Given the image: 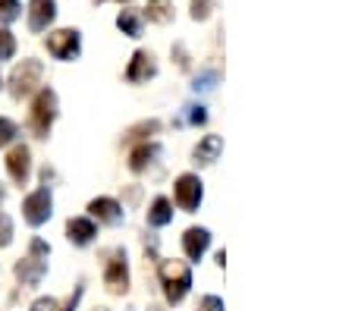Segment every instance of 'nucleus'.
I'll return each instance as SVG.
<instances>
[{"mask_svg":"<svg viewBox=\"0 0 355 311\" xmlns=\"http://www.w3.org/2000/svg\"><path fill=\"white\" fill-rule=\"evenodd\" d=\"M104 283L114 296H126L129 292V264H126V251L114 249L107 255V264H104Z\"/></svg>","mask_w":355,"mask_h":311,"instance_id":"obj_5","label":"nucleus"},{"mask_svg":"<svg viewBox=\"0 0 355 311\" xmlns=\"http://www.w3.org/2000/svg\"><path fill=\"white\" fill-rule=\"evenodd\" d=\"M94 311H104V308H94Z\"/></svg>","mask_w":355,"mask_h":311,"instance_id":"obj_31","label":"nucleus"},{"mask_svg":"<svg viewBox=\"0 0 355 311\" xmlns=\"http://www.w3.org/2000/svg\"><path fill=\"white\" fill-rule=\"evenodd\" d=\"M41 75H44V66H41L38 60H22L19 66L13 69V75H10V95H13L16 101L32 95L35 88L41 85Z\"/></svg>","mask_w":355,"mask_h":311,"instance_id":"obj_4","label":"nucleus"},{"mask_svg":"<svg viewBox=\"0 0 355 311\" xmlns=\"http://www.w3.org/2000/svg\"><path fill=\"white\" fill-rule=\"evenodd\" d=\"M88 211H92V217H98L101 224H107V226L123 224V208L114 198H94V202L88 204Z\"/></svg>","mask_w":355,"mask_h":311,"instance_id":"obj_13","label":"nucleus"},{"mask_svg":"<svg viewBox=\"0 0 355 311\" xmlns=\"http://www.w3.org/2000/svg\"><path fill=\"white\" fill-rule=\"evenodd\" d=\"M51 208H54V198H51V192L44 189H35L32 195L22 202V217H26L28 226H41L51 220Z\"/></svg>","mask_w":355,"mask_h":311,"instance_id":"obj_6","label":"nucleus"},{"mask_svg":"<svg viewBox=\"0 0 355 311\" xmlns=\"http://www.w3.org/2000/svg\"><path fill=\"white\" fill-rule=\"evenodd\" d=\"M148 19L170 22L173 19V3H170V0H148Z\"/></svg>","mask_w":355,"mask_h":311,"instance_id":"obj_19","label":"nucleus"},{"mask_svg":"<svg viewBox=\"0 0 355 311\" xmlns=\"http://www.w3.org/2000/svg\"><path fill=\"white\" fill-rule=\"evenodd\" d=\"M19 0H0V22H16L19 19Z\"/></svg>","mask_w":355,"mask_h":311,"instance_id":"obj_22","label":"nucleus"},{"mask_svg":"<svg viewBox=\"0 0 355 311\" xmlns=\"http://www.w3.org/2000/svg\"><path fill=\"white\" fill-rule=\"evenodd\" d=\"M79 299H82V283L73 290V296H69V302L63 305V311H76V308H79Z\"/></svg>","mask_w":355,"mask_h":311,"instance_id":"obj_28","label":"nucleus"},{"mask_svg":"<svg viewBox=\"0 0 355 311\" xmlns=\"http://www.w3.org/2000/svg\"><path fill=\"white\" fill-rule=\"evenodd\" d=\"M54 116H57V95L54 88H41L38 98L32 104V116H28V126L38 139H47L51 126H54Z\"/></svg>","mask_w":355,"mask_h":311,"instance_id":"obj_3","label":"nucleus"},{"mask_svg":"<svg viewBox=\"0 0 355 311\" xmlns=\"http://www.w3.org/2000/svg\"><path fill=\"white\" fill-rule=\"evenodd\" d=\"M223 151V139L220 136H205L195 148V163H214L217 154Z\"/></svg>","mask_w":355,"mask_h":311,"instance_id":"obj_16","label":"nucleus"},{"mask_svg":"<svg viewBox=\"0 0 355 311\" xmlns=\"http://www.w3.org/2000/svg\"><path fill=\"white\" fill-rule=\"evenodd\" d=\"M94 236H98V226H94L92 217H69L67 239H69L73 245H88Z\"/></svg>","mask_w":355,"mask_h":311,"instance_id":"obj_12","label":"nucleus"},{"mask_svg":"<svg viewBox=\"0 0 355 311\" xmlns=\"http://www.w3.org/2000/svg\"><path fill=\"white\" fill-rule=\"evenodd\" d=\"M7 173L13 183L26 186L28 176H32V151L26 148V145H13L7 154Z\"/></svg>","mask_w":355,"mask_h":311,"instance_id":"obj_9","label":"nucleus"},{"mask_svg":"<svg viewBox=\"0 0 355 311\" xmlns=\"http://www.w3.org/2000/svg\"><path fill=\"white\" fill-rule=\"evenodd\" d=\"M28 311H57V302H54L51 296H47V299H38V302H35Z\"/></svg>","mask_w":355,"mask_h":311,"instance_id":"obj_27","label":"nucleus"},{"mask_svg":"<svg viewBox=\"0 0 355 311\" xmlns=\"http://www.w3.org/2000/svg\"><path fill=\"white\" fill-rule=\"evenodd\" d=\"M47 255H51V249H47L44 239H32L28 255L16 264V277H19L26 286H38L47 274Z\"/></svg>","mask_w":355,"mask_h":311,"instance_id":"obj_2","label":"nucleus"},{"mask_svg":"<svg viewBox=\"0 0 355 311\" xmlns=\"http://www.w3.org/2000/svg\"><path fill=\"white\" fill-rule=\"evenodd\" d=\"M198 311H223V299L220 296H205L198 302Z\"/></svg>","mask_w":355,"mask_h":311,"instance_id":"obj_26","label":"nucleus"},{"mask_svg":"<svg viewBox=\"0 0 355 311\" xmlns=\"http://www.w3.org/2000/svg\"><path fill=\"white\" fill-rule=\"evenodd\" d=\"M0 202H3V189H0Z\"/></svg>","mask_w":355,"mask_h":311,"instance_id":"obj_30","label":"nucleus"},{"mask_svg":"<svg viewBox=\"0 0 355 311\" xmlns=\"http://www.w3.org/2000/svg\"><path fill=\"white\" fill-rule=\"evenodd\" d=\"M189 120H192L195 126H198V123H205V120H208V114H205V107H192V114H189Z\"/></svg>","mask_w":355,"mask_h":311,"instance_id":"obj_29","label":"nucleus"},{"mask_svg":"<svg viewBox=\"0 0 355 311\" xmlns=\"http://www.w3.org/2000/svg\"><path fill=\"white\" fill-rule=\"evenodd\" d=\"M170 220H173V204H170V198H155L151 208H148V224L151 226H167Z\"/></svg>","mask_w":355,"mask_h":311,"instance_id":"obj_17","label":"nucleus"},{"mask_svg":"<svg viewBox=\"0 0 355 311\" xmlns=\"http://www.w3.org/2000/svg\"><path fill=\"white\" fill-rule=\"evenodd\" d=\"M10 242H13V220L0 211V249H3V245H10Z\"/></svg>","mask_w":355,"mask_h":311,"instance_id":"obj_23","label":"nucleus"},{"mask_svg":"<svg viewBox=\"0 0 355 311\" xmlns=\"http://www.w3.org/2000/svg\"><path fill=\"white\" fill-rule=\"evenodd\" d=\"M116 26H120L123 35L139 38V35H141V13H139V10H123V13L116 16Z\"/></svg>","mask_w":355,"mask_h":311,"instance_id":"obj_18","label":"nucleus"},{"mask_svg":"<svg viewBox=\"0 0 355 311\" xmlns=\"http://www.w3.org/2000/svg\"><path fill=\"white\" fill-rule=\"evenodd\" d=\"M211 16V0H192V19H208Z\"/></svg>","mask_w":355,"mask_h":311,"instance_id":"obj_25","label":"nucleus"},{"mask_svg":"<svg viewBox=\"0 0 355 311\" xmlns=\"http://www.w3.org/2000/svg\"><path fill=\"white\" fill-rule=\"evenodd\" d=\"M161 286L170 305H180L186 299L189 286H192V271L182 261H164L161 264Z\"/></svg>","mask_w":355,"mask_h":311,"instance_id":"obj_1","label":"nucleus"},{"mask_svg":"<svg viewBox=\"0 0 355 311\" xmlns=\"http://www.w3.org/2000/svg\"><path fill=\"white\" fill-rule=\"evenodd\" d=\"M211 245V233L201 230V226H192V230H186V236H182V249H186V255L192 258V261H201V255L208 251Z\"/></svg>","mask_w":355,"mask_h":311,"instance_id":"obj_14","label":"nucleus"},{"mask_svg":"<svg viewBox=\"0 0 355 311\" xmlns=\"http://www.w3.org/2000/svg\"><path fill=\"white\" fill-rule=\"evenodd\" d=\"M157 129H161V123L157 120H148V123H139L135 129H129L126 139H148V136H155Z\"/></svg>","mask_w":355,"mask_h":311,"instance_id":"obj_20","label":"nucleus"},{"mask_svg":"<svg viewBox=\"0 0 355 311\" xmlns=\"http://www.w3.org/2000/svg\"><path fill=\"white\" fill-rule=\"evenodd\" d=\"M16 139V123L7 120V116H0V145H10Z\"/></svg>","mask_w":355,"mask_h":311,"instance_id":"obj_24","label":"nucleus"},{"mask_svg":"<svg viewBox=\"0 0 355 311\" xmlns=\"http://www.w3.org/2000/svg\"><path fill=\"white\" fill-rule=\"evenodd\" d=\"M157 154H161V145L157 142H141L139 148H132V154H129V170L141 173V170H148L151 163H155Z\"/></svg>","mask_w":355,"mask_h":311,"instance_id":"obj_15","label":"nucleus"},{"mask_svg":"<svg viewBox=\"0 0 355 311\" xmlns=\"http://www.w3.org/2000/svg\"><path fill=\"white\" fill-rule=\"evenodd\" d=\"M57 16V3L54 0H32L28 3V28L32 32H44Z\"/></svg>","mask_w":355,"mask_h":311,"instance_id":"obj_10","label":"nucleus"},{"mask_svg":"<svg viewBox=\"0 0 355 311\" xmlns=\"http://www.w3.org/2000/svg\"><path fill=\"white\" fill-rule=\"evenodd\" d=\"M155 73H157L155 57L148 54V51H135L132 60H129V66H126V79L129 82H148Z\"/></svg>","mask_w":355,"mask_h":311,"instance_id":"obj_11","label":"nucleus"},{"mask_svg":"<svg viewBox=\"0 0 355 311\" xmlns=\"http://www.w3.org/2000/svg\"><path fill=\"white\" fill-rule=\"evenodd\" d=\"M13 54H16V38H13V32L0 28V60H10Z\"/></svg>","mask_w":355,"mask_h":311,"instance_id":"obj_21","label":"nucleus"},{"mask_svg":"<svg viewBox=\"0 0 355 311\" xmlns=\"http://www.w3.org/2000/svg\"><path fill=\"white\" fill-rule=\"evenodd\" d=\"M173 195H176V204H180L182 211H198L201 195H205L201 179L195 173H182L180 179H176V186H173Z\"/></svg>","mask_w":355,"mask_h":311,"instance_id":"obj_8","label":"nucleus"},{"mask_svg":"<svg viewBox=\"0 0 355 311\" xmlns=\"http://www.w3.org/2000/svg\"><path fill=\"white\" fill-rule=\"evenodd\" d=\"M82 51V38L76 28H60V32L47 35V54L57 57V60H73Z\"/></svg>","mask_w":355,"mask_h":311,"instance_id":"obj_7","label":"nucleus"}]
</instances>
